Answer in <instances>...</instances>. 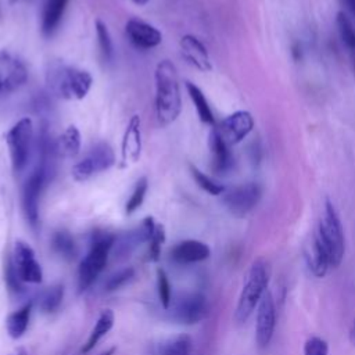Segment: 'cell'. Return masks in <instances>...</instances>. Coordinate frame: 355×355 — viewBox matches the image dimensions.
I'll return each mask as SVG.
<instances>
[{
  "instance_id": "obj_1",
  "label": "cell",
  "mask_w": 355,
  "mask_h": 355,
  "mask_svg": "<svg viewBox=\"0 0 355 355\" xmlns=\"http://www.w3.org/2000/svg\"><path fill=\"white\" fill-rule=\"evenodd\" d=\"M155 111L161 126L173 123L182 111L178 69L169 60H162L155 67Z\"/></svg>"
},
{
  "instance_id": "obj_2",
  "label": "cell",
  "mask_w": 355,
  "mask_h": 355,
  "mask_svg": "<svg viewBox=\"0 0 355 355\" xmlns=\"http://www.w3.org/2000/svg\"><path fill=\"white\" fill-rule=\"evenodd\" d=\"M270 279V266L265 259H257L251 263L245 280L239 295V301L234 311V319L237 323H245L250 316L258 308L259 301L268 291Z\"/></svg>"
},
{
  "instance_id": "obj_3",
  "label": "cell",
  "mask_w": 355,
  "mask_h": 355,
  "mask_svg": "<svg viewBox=\"0 0 355 355\" xmlns=\"http://www.w3.org/2000/svg\"><path fill=\"white\" fill-rule=\"evenodd\" d=\"M51 90L65 100H82L89 93L93 78L87 71L57 64L47 72Z\"/></svg>"
},
{
  "instance_id": "obj_4",
  "label": "cell",
  "mask_w": 355,
  "mask_h": 355,
  "mask_svg": "<svg viewBox=\"0 0 355 355\" xmlns=\"http://www.w3.org/2000/svg\"><path fill=\"white\" fill-rule=\"evenodd\" d=\"M315 234L327 251L331 268H337L344 258L345 241L340 216L330 200H326L324 202L323 216L320 218Z\"/></svg>"
},
{
  "instance_id": "obj_5",
  "label": "cell",
  "mask_w": 355,
  "mask_h": 355,
  "mask_svg": "<svg viewBox=\"0 0 355 355\" xmlns=\"http://www.w3.org/2000/svg\"><path fill=\"white\" fill-rule=\"evenodd\" d=\"M114 240L115 237L108 233L101 232L94 234L90 250L78 269V286L80 291L89 288L104 269L110 250L114 245Z\"/></svg>"
},
{
  "instance_id": "obj_6",
  "label": "cell",
  "mask_w": 355,
  "mask_h": 355,
  "mask_svg": "<svg viewBox=\"0 0 355 355\" xmlns=\"http://www.w3.org/2000/svg\"><path fill=\"white\" fill-rule=\"evenodd\" d=\"M6 141L10 150L11 166L15 173H21L29 159L33 141V123L25 116L14 123L6 135Z\"/></svg>"
},
{
  "instance_id": "obj_7",
  "label": "cell",
  "mask_w": 355,
  "mask_h": 355,
  "mask_svg": "<svg viewBox=\"0 0 355 355\" xmlns=\"http://www.w3.org/2000/svg\"><path fill=\"white\" fill-rule=\"evenodd\" d=\"M114 164L115 154L111 146L107 143H98L72 166L71 173L76 182H86L92 176L107 171Z\"/></svg>"
},
{
  "instance_id": "obj_8",
  "label": "cell",
  "mask_w": 355,
  "mask_h": 355,
  "mask_svg": "<svg viewBox=\"0 0 355 355\" xmlns=\"http://www.w3.org/2000/svg\"><path fill=\"white\" fill-rule=\"evenodd\" d=\"M261 197L262 187L250 182L227 190L223 196V204L233 216L244 218L258 205Z\"/></svg>"
},
{
  "instance_id": "obj_9",
  "label": "cell",
  "mask_w": 355,
  "mask_h": 355,
  "mask_svg": "<svg viewBox=\"0 0 355 355\" xmlns=\"http://www.w3.org/2000/svg\"><path fill=\"white\" fill-rule=\"evenodd\" d=\"M49 179V171L42 165L26 179L22 187V209L26 220L32 227L39 223V200Z\"/></svg>"
},
{
  "instance_id": "obj_10",
  "label": "cell",
  "mask_w": 355,
  "mask_h": 355,
  "mask_svg": "<svg viewBox=\"0 0 355 355\" xmlns=\"http://www.w3.org/2000/svg\"><path fill=\"white\" fill-rule=\"evenodd\" d=\"M276 327V306L275 300L269 291H266L257 308V324H255V341L258 348L265 349L269 347Z\"/></svg>"
},
{
  "instance_id": "obj_11",
  "label": "cell",
  "mask_w": 355,
  "mask_h": 355,
  "mask_svg": "<svg viewBox=\"0 0 355 355\" xmlns=\"http://www.w3.org/2000/svg\"><path fill=\"white\" fill-rule=\"evenodd\" d=\"M254 128L252 115L248 111H236L226 116L215 129L227 146L240 143Z\"/></svg>"
},
{
  "instance_id": "obj_12",
  "label": "cell",
  "mask_w": 355,
  "mask_h": 355,
  "mask_svg": "<svg viewBox=\"0 0 355 355\" xmlns=\"http://www.w3.org/2000/svg\"><path fill=\"white\" fill-rule=\"evenodd\" d=\"M14 265L17 268L18 276L26 283H40L42 282V268L35 259V252L29 244L18 240L14 247Z\"/></svg>"
},
{
  "instance_id": "obj_13",
  "label": "cell",
  "mask_w": 355,
  "mask_h": 355,
  "mask_svg": "<svg viewBox=\"0 0 355 355\" xmlns=\"http://www.w3.org/2000/svg\"><path fill=\"white\" fill-rule=\"evenodd\" d=\"M208 313V301L201 293L183 295L176 305L175 316L183 324H196Z\"/></svg>"
},
{
  "instance_id": "obj_14",
  "label": "cell",
  "mask_w": 355,
  "mask_h": 355,
  "mask_svg": "<svg viewBox=\"0 0 355 355\" xmlns=\"http://www.w3.org/2000/svg\"><path fill=\"white\" fill-rule=\"evenodd\" d=\"M28 79L25 65L10 53H0V83L3 93H10L22 86Z\"/></svg>"
},
{
  "instance_id": "obj_15",
  "label": "cell",
  "mask_w": 355,
  "mask_h": 355,
  "mask_svg": "<svg viewBox=\"0 0 355 355\" xmlns=\"http://www.w3.org/2000/svg\"><path fill=\"white\" fill-rule=\"evenodd\" d=\"M125 31L130 42L140 49L157 47L162 40V33L155 26L136 18L126 22Z\"/></svg>"
},
{
  "instance_id": "obj_16",
  "label": "cell",
  "mask_w": 355,
  "mask_h": 355,
  "mask_svg": "<svg viewBox=\"0 0 355 355\" xmlns=\"http://www.w3.org/2000/svg\"><path fill=\"white\" fill-rule=\"evenodd\" d=\"M180 53L182 57L194 68H197L201 72L211 71V60L209 54L207 51V47L202 44L200 39H197L193 35H184L180 39Z\"/></svg>"
},
{
  "instance_id": "obj_17",
  "label": "cell",
  "mask_w": 355,
  "mask_h": 355,
  "mask_svg": "<svg viewBox=\"0 0 355 355\" xmlns=\"http://www.w3.org/2000/svg\"><path fill=\"white\" fill-rule=\"evenodd\" d=\"M141 153V130H140V116L132 115L129 119L121 146L122 162L126 165L129 162H136Z\"/></svg>"
},
{
  "instance_id": "obj_18",
  "label": "cell",
  "mask_w": 355,
  "mask_h": 355,
  "mask_svg": "<svg viewBox=\"0 0 355 355\" xmlns=\"http://www.w3.org/2000/svg\"><path fill=\"white\" fill-rule=\"evenodd\" d=\"M230 146L225 143L218 130L214 128L209 135V150H211V168L216 175H225L232 169L233 157L229 150Z\"/></svg>"
},
{
  "instance_id": "obj_19",
  "label": "cell",
  "mask_w": 355,
  "mask_h": 355,
  "mask_svg": "<svg viewBox=\"0 0 355 355\" xmlns=\"http://www.w3.org/2000/svg\"><path fill=\"white\" fill-rule=\"evenodd\" d=\"M211 255L209 247L198 240H184L171 250V257L179 263H194L205 261Z\"/></svg>"
},
{
  "instance_id": "obj_20",
  "label": "cell",
  "mask_w": 355,
  "mask_h": 355,
  "mask_svg": "<svg viewBox=\"0 0 355 355\" xmlns=\"http://www.w3.org/2000/svg\"><path fill=\"white\" fill-rule=\"evenodd\" d=\"M305 259L311 273L316 277H323L327 273L329 268H331L329 254L320 240L316 237V234H313L312 243L305 252Z\"/></svg>"
},
{
  "instance_id": "obj_21",
  "label": "cell",
  "mask_w": 355,
  "mask_h": 355,
  "mask_svg": "<svg viewBox=\"0 0 355 355\" xmlns=\"http://www.w3.org/2000/svg\"><path fill=\"white\" fill-rule=\"evenodd\" d=\"M69 0H46L42 11V33L44 36H51L65 12L67 4Z\"/></svg>"
},
{
  "instance_id": "obj_22",
  "label": "cell",
  "mask_w": 355,
  "mask_h": 355,
  "mask_svg": "<svg viewBox=\"0 0 355 355\" xmlns=\"http://www.w3.org/2000/svg\"><path fill=\"white\" fill-rule=\"evenodd\" d=\"M55 151L64 158H73L80 151V132L75 125H69L57 139Z\"/></svg>"
},
{
  "instance_id": "obj_23",
  "label": "cell",
  "mask_w": 355,
  "mask_h": 355,
  "mask_svg": "<svg viewBox=\"0 0 355 355\" xmlns=\"http://www.w3.org/2000/svg\"><path fill=\"white\" fill-rule=\"evenodd\" d=\"M114 326V312L111 309H104L97 319L94 327L92 329V333L87 338V341L82 347V352L87 354L90 349L94 348V345L100 341L103 336H105Z\"/></svg>"
},
{
  "instance_id": "obj_24",
  "label": "cell",
  "mask_w": 355,
  "mask_h": 355,
  "mask_svg": "<svg viewBox=\"0 0 355 355\" xmlns=\"http://www.w3.org/2000/svg\"><path fill=\"white\" fill-rule=\"evenodd\" d=\"M186 89H187V93L196 107V111H197V115L200 118L201 122L204 123H208V125H214L215 123V118H214V114H212V110L204 96V93L201 92V89L198 86H196L194 83L191 82H186Z\"/></svg>"
},
{
  "instance_id": "obj_25",
  "label": "cell",
  "mask_w": 355,
  "mask_h": 355,
  "mask_svg": "<svg viewBox=\"0 0 355 355\" xmlns=\"http://www.w3.org/2000/svg\"><path fill=\"white\" fill-rule=\"evenodd\" d=\"M31 312H32V302H28L18 311L8 315V318L6 320V327H7L8 334L12 338H19L25 333L28 323H29Z\"/></svg>"
},
{
  "instance_id": "obj_26",
  "label": "cell",
  "mask_w": 355,
  "mask_h": 355,
  "mask_svg": "<svg viewBox=\"0 0 355 355\" xmlns=\"http://www.w3.org/2000/svg\"><path fill=\"white\" fill-rule=\"evenodd\" d=\"M53 248L65 259H73L76 257V245L72 236L65 230H58L53 236Z\"/></svg>"
},
{
  "instance_id": "obj_27",
  "label": "cell",
  "mask_w": 355,
  "mask_h": 355,
  "mask_svg": "<svg viewBox=\"0 0 355 355\" xmlns=\"http://www.w3.org/2000/svg\"><path fill=\"white\" fill-rule=\"evenodd\" d=\"M64 297V287L61 284L46 288L39 297V306L44 312H54L58 309Z\"/></svg>"
},
{
  "instance_id": "obj_28",
  "label": "cell",
  "mask_w": 355,
  "mask_h": 355,
  "mask_svg": "<svg viewBox=\"0 0 355 355\" xmlns=\"http://www.w3.org/2000/svg\"><path fill=\"white\" fill-rule=\"evenodd\" d=\"M336 24H337V29H338L343 43L347 46V49H349L352 53H355V28H354L351 19L343 11H340V12H337Z\"/></svg>"
},
{
  "instance_id": "obj_29",
  "label": "cell",
  "mask_w": 355,
  "mask_h": 355,
  "mask_svg": "<svg viewBox=\"0 0 355 355\" xmlns=\"http://www.w3.org/2000/svg\"><path fill=\"white\" fill-rule=\"evenodd\" d=\"M191 338L187 334H180L168 343H165L159 351V355H190Z\"/></svg>"
},
{
  "instance_id": "obj_30",
  "label": "cell",
  "mask_w": 355,
  "mask_h": 355,
  "mask_svg": "<svg viewBox=\"0 0 355 355\" xmlns=\"http://www.w3.org/2000/svg\"><path fill=\"white\" fill-rule=\"evenodd\" d=\"M94 25H96L98 47H100V51L103 54V58L105 61H111L114 58V44H112V39H111L110 31H108L107 25L103 21H100V19H97Z\"/></svg>"
},
{
  "instance_id": "obj_31",
  "label": "cell",
  "mask_w": 355,
  "mask_h": 355,
  "mask_svg": "<svg viewBox=\"0 0 355 355\" xmlns=\"http://www.w3.org/2000/svg\"><path fill=\"white\" fill-rule=\"evenodd\" d=\"M190 172L193 179L196 180V183L198 184V187H201L204 191H207L211 196H219L222 193H225V187L215 182L214 179H211L208 175H205L204 172H201L197 166L190 165Z\"/></svg>"
},
{
  "instance_id": "obj_32",
  "label": "cell",
  "mask_w": 355,
  "mask_h": 355,
  "mask_svg": "<svg viewBox=\"0 0 355 355\" xmlns=\"http://www.w3.org/2000/svg\"><path fill=\"white\" fill-rule=\"evenodd\" d=\"M147 189H148V182H147V178H141L137 180L135 189H133V193L130 196V198L126 202V207H125V211L126 214H133L144 201V197H146V193H147Z\"/></svg>"
},
{
  "instance_id": "obj_33",
  "label": "cell",
  "mask_w": 355,
  "mask_h": 355,
  "mask_svg": "<svg viewBox=\"0 0 355 355\" xmlns=\"http://www.w3.org/2000/svg\"><path fill=\"white\" fill-rule=\"evenodd\" d=\"M157 288H158V297L162 304V306L166 309L171 304V286L168 276L164 269L157 270Z\"/></svg>"
},
{
  "instance_id": "obj_34",
  "label": "cell",
  "mask_w": 355,
  "mask_h": 355,
  "mask_svg": "<svg viewBox=\"0 0 355 355\" xmlns=\"http://www.w3.org/2000/svg\"><path fill=\"white\" fill-rule=\"evenodd\" d=\"M304 355H329L327 341L320 337H311L304 344Z\"/></svg>"
},
{
  "instance_id": "obj_35",
  "label": "cell",
  "mask_w": 355,
  "mask_h": 355,
  "mask_svg": "<svg viewBox=\"0 0 355 355\" xmlns=\"http://www.w3.org/2000/svg\"><path fill=\"white\" fill-rule=\"evenodd\" d=\"M165 240V232H164V227L161 225H157L155 227V232L151 237V240L148 241L150 243V250H148V257L151 261H158L159 259V254H161V244L164 243Z\"/></svg>"
},
{
  "instance_id": "obj_36",
  "label": "cell",
  "mask_w": 355,
  "mask_h": 355,
  "mask_svg": "<svg viewBox=\"0 0 355 355\" xmlns=\"http://www.w3.org/2000/svg\"><path fill=\"white\" fill-rule=\"evenodd\" d=\"M133 273H135V270L132 268H126V269H122L118 273L112 275L105 283L107 291H112V290L122 287L128 280H130L133 277Z\"/></svg>"
},
{
  "instance_id": "obj_37",
  "label": "cell",
  "mask_w": 355,
  "mask_h": 355,
  "mask_svg": "<svg viewBox=\"0 0 355 355\" xmlns=\"http://www.w3.org/2000/svg\"><path fill=\"white\" fill-rule=\"evenodd\" d=\"M4 273H6V280H7L8 287H10L12 291H22V284H21L22 280H21L19 276H18V272H17V268H15L12 259H8V261H7Z\"/></svg>"
},
{
  "instance_id": "obj_38",
  "label": "cell",
  "mask_w": 355,
  "mask_h": 355,
  "mask_svg": "<svg viewBox=\"0 0 355 355\" xmlns=\"http://www.w3.org/2000/svg\"><path fill=\"white\" fill-rule=\"evenodd\" d=\"M293 55H294L295 60H298V58L301 57V47H300L298 43H295V44L293 46Z\"/></svg>"
},
{
  "instance_id": "obj_39",
  "label": "cell",
  "mask_w": 355,
  "mask_h": 355,
  "mask_svg": "<svg viewBox=\"0 0 355 355\" xmlns=\"http://www.w3.org/2000/svg\"><path fill=\"white\" fill-rule=\"evenodd\" d=\"M344 3L347 4V7L351 11V14L355 17V0H344Z\"/></svg>"
},
{
  "instance_id": "obj_40",
  "label": "cell",
  "mask_w": 355,
  "mask_h": 355,
  "mask_svg": "<svg viewBox=\"0 0 355 355\" xmlns=\"http://www.w3.org/2000/svg\"><path fill=\"white\" fill-rule=\"evenodd\" d=\"M349 340H351L352 345L355 347V320H354V323L351 326V330H349Z\"/></svg>"
},
{
  "instance_id": "obj_41",
  "label": "cell",
  "mask_w": 355,
  "mask_h": 355,
  "mask_svg": "<svg viewBox=\"0 0 355 355\" xmlns=\"http://www.w3.org/2000/svg\"><path fill=\"white\" fill-rule=\"evenodd\" d=\"M150 0H132V3L133 4H136V6H144V4H147Z\"/></svg>"
},
{
  "instance_id": "obj_42",
  "label": "cell",
  "mask_w": 355,
  "mask_h": 355,
  "mask_svg": "<svg viewBox=\"0 0 355 355\" xmlns=\"http://www.w3.org/2000/svg\"><path fill=\"white\" fill-rule=\"evenodd\" d=\"M114 352H115V348H110L108 351H105V352L101 354V355H114Z\"/></svg>"
},
{
  "instance_id": "obj_43",
  "label": "cell",
  "mask_w": 355,
  "mask_h": 355,
  "mask_svg": "<svg viewBox=\"0 0 355 355\" xmlns=\"http://www.w3.org/2000/svg\"><path fill=\"white\" fill-rule=\"evenodd\" d=\"M18 1H21V0H10L11 4H15V3H18Z\"/></svg>"
},
{
  "instance_id": "obj_44",
  "label": "cell",
  "mask_w": 355,
  "mask_h": 355,
  "mask_svg": "<svg viewBox=\"0 0 355 355\" xmlns=\"http://www.w3.org/2000/svg\"><path fill=\"white\" fill-rule=\"evenodd\" d=\"M3 93V89H1V83H0V94Z\"/></svg>"
},
{
  "instance_id": "obj_45",
  "label": "cell",
  "mask_w": 355,
  "mask_h": 355,
  "mask_svg": "<svg viewBox=\"0 0 355 355\" xmlns=\"http://www.w3.org/2000/svg\"><path fill=\"white\" fill-rule=\"evenodd\" d=\"M343 1H344V0H343Z\"/></svg>"
}]
</instances>
